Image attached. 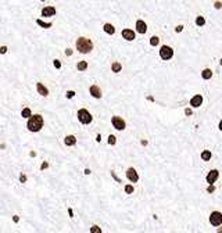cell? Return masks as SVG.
<instances>
[{"label": "cell", "mask_w": 222, "mask_h": 233, "mask_svg": "<svg viewBox=\"0 0 222 233\" xmlns=\"http://www.w3.org/2000/svg\"><path fill=\"white\" fill-rule=\"evenodd\" d=\"M28 131L31 132H39L42 128H43V116L36 114V115H32L29 119H28Z\"/></svg>", "instance_id": "obj_1"}, {"label": "cell", "mask_w": 222, "mask_h": 233, "mask_svg": "<svg viewBox=\"0 0 222 233\" xmlns=\"http://www.w3.org/2000/svg\"><path fill=\"white\" fill-rule=\"evenodd\" d=\"M76 49H78L79 53L88 54V53H90V51L93 50V43H92L90 39L82 36V38H79L78 40H76Z\"/></svg>", "instance_id": "obj_2"}, {"label": "cell", "mask_w": 222, "mask_h": 233, "mask_svg": "<svg viewBox=\"0 0 222 233\" xmlns=\"http://www.w3.org/2000/svg\"><path fill=\"white\" fill-rule=\"evenodd\" d=\"M78 119H79V122H81V124L88 125V124H90V122H92L93 116H92V114L88 111V110L81 108V110L78 111Z\"/></svg>", "instance_id": "obj_3"}, {"label": "cell", "mask_w": 222, "mask_h": 233, "mask_svg": "<svg viewBox=\"0 0 222 233\" xmlns=\"http://www.w3.org/2000/svg\"><path fill=\"white\" fill-rule=\"evenodd\" d=\"M173 56V50L172 47L169 46H163L161 50H160V57L163 58V60H171Z\"/></svg>", "instance_id": "obj_4"}, {"label": "cell", "mask_w": 222, "mask_h": 233, "mask_svg": "<svg viewBox=\"0 0 222 233\" xmlns=\"http://www.w3.org/2000/svg\"><path fill=\"white\" fill-rule=\"evenodd\" d=\"M111 122H112V126H114L117 131H124L125 129V126H126V124H125V121L121 118V116H112V119H111Z\"/></svg>", "instance_id": "obj_5"}, {"label": "cell", "mask_w": 222, "mask_h": 233, "mask_svg": "<svg viewBox=\"0 0 222 233\" xmlns=\"http://www.w3.org/2000/svg\"><path fill=\"white\" fill-rule=\"evenodd\" d=\"M210 223L212 226H219L222 223V214L218 211H214L210 215Z\"/></svg>", "instance_id": "obj_6"}, {"label": "cell", "mask_w": 222, "mask_h": 233, "mask_svg": "<svg viewBox=\"0 0 222 233\" xmlns=\"http://www.w3.org/2000/svg\"><path fill=\"white\" fill-rule=\"evenodd\" d=\"M126 176H128V179H129L132 183H136L137 180H139V175H137L135 168H129V169L126 171Z\"/></svg>", "instance_id": "obj_7"}, {"label": "cell", "mask_w": 222, "mask_h": 233, "mask_svg": "<svg viewBox=\"0 0 222 233\" xmlns=\"http://www.w3.org/2000/svg\"><path fill=\"white\" fill-rule=\"evenodd\" d=\"M218 176H219V172H218L217 169H212V171H210V172H208V175H207V183L212 184V183L215 182V180L218 179Z\"/></svg>", "instance_id": "obj_8"}, {"label": "cell", "mask_w": 222, "mask_h": 233, "mask_svg": "<svg viewBox=\"0 0 222 233\" xmlns=\"http://www.w3.org/2000/svg\"><path fill=\"white\" fill-rule=\"evenodd\" d=\"M201 103H203V96L201 95H196L194 97H192V100H190V106L194 107V108L200 107Z\"/></svg>", "instance_id": "obj_9"}, {"label": "cell", "mask_w": 222, "mask_h": 233, "mask_svg": "<svg viewBox=\"0 0 222 233\" xmlns=\"http://www.w3.org/2000/svg\"><path fill=\"white\" fill-rule=\"evenodd\" d=\"M136 31L139 32V34H146V31H147V25H146V22L142 21V19L136 21Z\"/></svg>", "instance_id": "obj_10"}, {"label": "cell", "mask_w": 222, "mask_h": 233, "mask_svg": "<svg viewBox=\"0 0 222 233\" xmlns=\"http://www.w3.org/2000/svg\"><path fill=\"white\" fill-rule=\"evenodd\" d=\"M122 38L126 39V40H133L135 32L132 31V29H124V31H122Z\"/></svg>", "instance_id": "obj_11"}, {"label": "cell", "mask_w": 222, "mask_h": 233, "mask_svg": "<svg viewBox=\"0 0 222 233\" xmlns=\"http://www.w3.org/2000/svg\"><path fill=\"white\" fill-rule=\"evenodd\" d=\"M56 14V8L54 7H44L42 10V15L43 17H51V15Z\"/></svg>", "instance_id": "obj_12"}, {"label": "cell", "mask_w": 222, "mask_h": 233, "mask_svg": "<svg viewBox=\"0 0 222 233\" xmlns=\"http://www.w3.org/2000/svg\"><path fill=\"white\" fill-rule=\"evenodd\" d=\"M90 95L95 97V99H100V97H101V90L99 89L96 85H93V86H90Z\"/></svg>", "instance_id": "obj_13"}, {"label": "cell", "mask_w": 222, "mask_h": 233, "mask_svg": "<svg viewBox=\"0 0 222 233\" xmlns=\"http://www.w3.org/2000/svg\"><path fill=\"white\" fill-rule=\"evenodd\" d=\"M36 89H38V92H39V95H42V96H49V90H47V87H44L43 86V83H36Z\"/></svg>", "instance_id": "obj_14"}, {"label": "cell", "mask_w": 222, "mask_h": 233, "mask_svg": "<svg viewBox=\"0 0 222 233\" xmlns=\"http://www.w3.org/2000/svg\"><path fill=\"white\" fill-rule=\"evenodd\" d=\"M64 143H65V146H74V144L76 143V137L74 135L65 136V139H64Z\"/></svg>", "instance_id": "obj_15"}, {"label": "cell", "mask_w": 222, "mask_h": 233, "mask_svg": "<svg viewBox=\"0 0 222 233\" xmlns=\"http://www.w3.org/2000/svg\"><path fill=\"white\" fill-rule=\"evenodd\" d=\"M103 29H104V32H106V34H108V35H114L115 34V28L112 27L111 24H106L104 27H103Z\"/></svg>", "instance_id": "obj_16"}, {"label": "cell", "mask_w": 222, "mask_h": 233, "mask_svg": "<svg viewBox=\"0 0 222 233\" xmlns=\"http://www.w3.org/2000/svg\"><path fill=\"white\" fill-rule=\"evenodd\" d=\"M201 76H203V79H211V76H212V71L210 70V68H205V70H203Z\"/></svg>", "instance_id": "obj_17"}, {"label": "cell", "mask_w": 222, "mask_h": 233, "mask_svg": "<svg viewBox=\"0 0 222 233\" xmlns=\"http://www.w3.org/2000/svg\"><path fill=\"white\" fill-rule=\"evenodd\" d=\"M111 70H112V72H120V71L122 70V65L118 63V61H114L112 65H111Z\"/></svg>", "instance_id": "obj_18"}, {"label": "cell", "mask_w": 222, "mask_h": 233, "mask_svg": "<svg viewBox=\"0 0 222 233\" xmlns=\"http://www.w3.org/2000/svg\"><path fill=\"white\" fill-rule=\"evenodd\" d=\"M201 160L203 161H208V160H211V151H208V150H204L201 153Z\"/></svg>", "instance_id": "obj_19"}, {"label": "cell", "mask_w": 222, "mask_h": 233, "mask_svg": "<svg viewBox=\"0 0 222 233\" xmlns=\"http://www.w3.org/2000/svg\"><path fill=\"white\" fill-rule=\"evenodd\" d=\"M21 115H22V118H31L32 116V112H31V108H24L22 110V112H21Z\"/></svg>", "instance_id": "obj_20"}, {"label": "cell", "mask_w": 222, "mask_h": 233, "mask_svg": "<svg viewBox=\"0 0 222 233\" xmlns=\"http://www.w3.org/2000/svg\"><path fill=\"white\" fill-rule=\"evenodd\" d=\"M76 68H78V71H85L88 68V61H79Z\"/></svg>", "instance_id": "obj_21"}, {"label": "cell", "mask_w": 222, "mask_h": 233, "mask_svg": "<svg viewBox=\"0 0 222 233\" xmlns=\"http://www.w3.org/2000/svg\"><path fill=\"white\" fill-rule=\"evenodd\" d=\"M36 24L42 28H50L51 27V22H43V21H40V19H36Z\"/></svg>", "instance_id": "obj_22"}, {"label": "cell", "mask_w": 222, "mask_h": 233, "mask_svg": "<svg viewBox=\"0 0 222 233\" xmlns=\"http://www.w3.org/2000/svg\"><path fill=\"white\" fill-rule=\"evenodd\" d=\"M205 24V19L204 17H201V15H199L197 18H196V25H199V27H203V25Z\"/></svg>", "instance_id": "obj_23"}, {"label": "cell", "mask_w": 222, "mask_h": 233, "mask_svg": "<svg viewBox=\"0 0 222 233\" xmlns=\"http://www.w3.org/2000/svg\"><path fill=\"white\" fill-rule=\"evenodd\" d=\"M158 42H160V39L157 38V36H152V38H150V44H152V46H157V44H158Z\"/></svg>", "instance_id": "obj_24"}, {"label": "cell", "mask_w": 222, "mask_h": 233, "mask_svg": "<svg viewBox=\"0 0 222 233\" xmlns=\"http://www.w3.org/2000/svg\"><path fill=\"white\" fill-rule=\"evenodd\" d=\"M117 143V137L114 135H110L108 136V144H115Z\"/></svg>", "instance_id": "obj_25"}, {"label": "cell", "mask_w": 222, "mask_h": 233, "mask_svg": "<svg viewBox=\"0 0 222 233\" xmlns=\"http://www.w3.org/2000/svg\"><path fill=\"white\" fill-rule=\"evenodd\" d=\"M90 232H92V233H100V232H101V229H100V228H99V226H97V225H95V226H92Z\"/></svg>", "instance_id": "obj_26"}, {"label": "cell", "mask_w": 222, "mask_h": 233, "mask_svg": "<svg viewBox=\"0 0 222 233\" xmlns=\"http://www.w3.org/2000/svg\"><path fill=\"white\" fill-rule=\"evenodd\" d=\"M125 192H126L128 194L133 193V186H131V184H126V186H125Z\"/></svg>", "instance_id": "obj_27"}, {"label": "cell", "mask_w": 222, "mask_h": 233, "mask_svg": "<svg viewBox=\"0 0 222 233\" xmlns=\"http://www.w3.org/2000/svg\"><path fill=\"white\" fill-rule=\"evenodd\" d=\"M65 96H67V99H72V97L75 96V92H74V90H68Z\"/></svg>", "instance_id": "obj_28"}, {"label": "cell", "mask_w": 222, "mask_h": 233, "mask_svg": "<svg viewBox=\"0 0 222 233\" xmlns=\"http://www.w3.org/2000/svg\"><path fill=\"white\" fill-rule=\"evenodd\" d=\"M54 67H56V68H61V63H60V60H54Z\"/></svg>", "instance_id": "obj_29"}, {"label": "cell", "mask_w": 222, "mask_h": 233, "mask_svg": "<svg viewBox=\"0 0 222 233\" xmlns=\"http://www.w3.org/2000/svg\"><path fill=\"white\" fill-rule=\"evenodd\" d=\"M214 190H215V187L212 186V184H210V186L207 187V192H208V193H212V192H214Z\"/></svg>", "instance_id": "obj_30"}, {"label": "cell", "mask_w": 222, "mask_h": 233, "mask_svg": "<svg viewBox=\"0 0 222 233\" xmlns=\"http://www.w3.org/2000/svg\"><path fill=\"white\" fill-rule=\"evenodd\" d=\"M111 176L114 178V179L117 180V182H120V179H118V176H117V175H115V172H114V171H111Z\"/></svg>", "instance_id": "obj_31"}, {"label": "cell", "mask_w": 222, "mask_h": 233, "mask_svg": "<svg viewBox=\"0 0 222 233\" xmlns=\"http://www.w3.org/2000/svg\"><path fill=\"white\" fill-rule=\"evenodd\" d=\"M20 180H21L22 183H25V182H27V176H25V175H21V176H20Z\"/></svg>", "instance_id": "obj_32"}, {"label": "cell", "mask_w": 222, "mask_h": 233, "mask_svg": "<svg viewBox=\"0 0 222 233\" xmlns=\"http://www.w3.org/2000/svg\"><path fill=\"white\" fill-rule=\"evenodd\" d=\"M47 167H49V164H47V163H43V164L40 165V169H46Z\"/></svg>", "instance_id": "obj_33"}, {"label": "cell", "mask_w": 222, "mask_h": 233, "mask_svg": "<svg viewBox=\"0 0 222 233\" xmlns=\"http://www.w3.org/2000/svg\"><path fill=\"white\" fill-rule=\"evenodd\" d=\"M6 51H7V47H6V46H3L2 49H0V53H2V54H4Z\"/></svg>", "instance_id": "obj_34"}, {"label": "cell", "mask_w": 222, "mask_h": 233, "mask_svg": "<svg viewBox=\"0 0 222 233\" xmlns=\"http://www.w3.org/2000/svg\"><path fill=\"white\" fill-rule=\"evenodd\" d=\"M182 29H183V27H182V25H179V27L175 28V31H176V32H182Z\"/></svg>", "instance_id": "obj_35"}, {"label": "cell", "mask_w": 222, "mask_h": 233, "mask_svg": "<svg viewBox=\"0 0 222 233\" xmlns=\"http://www.w3.org/2000/svg\"><path fill=\"white\" fill-rule=\"evenodd\" d=\"M65 54H67V56H71V54H72V50H71V49H67V50H65Z\"/></svg>", "instance_id": "obj_36"}, {"label": "cell", "mask_w": 222, "mask_h": 233, "mask_svg": "<svg viewBox=\"0 0 222 233\" xmlns=\"http://www.w3.org/2000/svg\"><path fill=\"white\" fill-rule=\"evenodd\" d=\"M185 114H186V115H192V110L186 108V110H185Z\"/></svg>", "instance_id": "obj_37"}, {"label": "cell", "mask_w": 222, "mask_h": 233, "mask_svg": "<svg viewBox=\"0 0 222 233\" xmlns=\"http://www.w3.org/2000/svg\"><path fill=\"white\" fill-rule=\"evenodd\" d=\"M221 2H215V8H221Z\"/></svg>", "instance_id": "obj_38"}, {"label": "cell", "mask_w": 222, "mask_h": 233, "mask_svg": "<svg viewBox=\"0 0 222 233\" xmlns=\"http://www.w3.org/2000/svg\"><path fill=\"white\" fill-rule=\"evenodd\" d=\"M68 214H70V216H71V218H72V216H74V212H72V210H71V208H68Z\"/></svg>", "instance_id": "obj_39"}, {"label": "cell", "mask_w": 222, "mask_h": 233, "mask_svg": "<svg viewBox=\"0 0 222 233\" xmlns=\"http://www.w3.org/2000/svg\"><path fill=\"white\" fill-rule=\"evenodd\" d=\"M96 140L100 142V140H101V135H97V136H96Z\"/></svg>", "instance_id": "obj_40"}, {"label": "cell", "mask_w": 222, "mask_h": 233, "mask_svg": "<svg viewBox=\"0 0 222 233\" xmlns=\"http://www.w3.org/2000/svg\"><path fill=\"white\" fill-rule=\"evenodd\" d=\"M13 219H14V222H18V221H20V218H18L17 215H14V218H13Z\"/></svg>", "instance_id": "obj_41"}, {"label": "cell", "mask_w": 222, "mask_h": 233, "mask_svg": "<svg viewBox=\"0 0 222 233\" xmlns=\"http://www.w3.org/2000/svg\"><path fill=\"white\" fill-rule=\"evenodd\" d=\"M85 175H90V169H85Z\"/></svg>", "instance_id": "obj_42"}, {"label": "cell", "mask_w": 222, "mask_h": 233, "mask_svg": "<svg viewBox=\"0 0 222 233\" xmlns=\"http://www.w3.org/2000/svg\"><path fill=\"white\" fill-rule=\"evenodd\" d=\"M218 128H219V131H222V121L219 122V126H218Z\"/></svg>", "instance_id": "obj_43"}, {"label": "cell", "mask_w": 222, "mask_h": 233, "mask_svg": "<svg viewBox=\"0 0 222 233\" xmlns=\"http://www.w3.org/2000/svg\"><path fill=\"white\" fill-rule=\"evenodd\" d=\"M219 63H221V65H222V58H221V61H219Z\"/></svg>", "instance_id": "obj_44"}]
</instances>
